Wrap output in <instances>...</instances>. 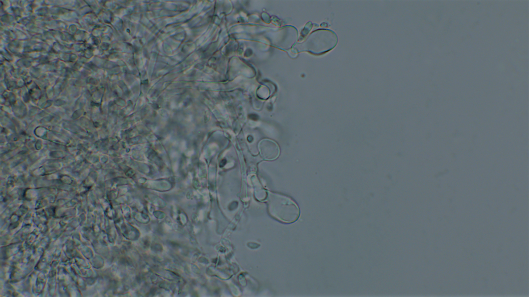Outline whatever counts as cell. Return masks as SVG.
I'll use <instances>...</instances> for the list:
<instances>
[{"mask_svg": "<svg viewBox=\"0 0 529 297\" xmlns=\"http://www.w3.org/2000/svg\"><path fill=\"white\" fill-rule=\"evenodd\" d=\"M259 148L261 155L266 159H274L279 154L278 145L271 140H263L260 142Z\"/></svg>", "mask_w": 529, "mask_h": 297, "instance_id": "cell-1", "label": "cell"}]
</instances>
